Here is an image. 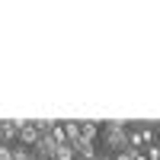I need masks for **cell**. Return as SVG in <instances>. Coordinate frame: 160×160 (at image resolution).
Returning a JSON list of instances; mask_svg holds the SVG:
<instances>
[{
	"label": "cell",
	"mask_w": 160,
	"mask_h": 160,
	"mask_svg": "<svg viewBox=\"0 0 160 160\" xmlns=\"http://www.w3.org/2000/svg\"><path fill=\"white\" fill-rule=\"evenodd\" d=\"M157 144H160V128H157Z\"/></svg>",
	"instance_id": "13"
},
{
	"label": "cell",
	"mask_w": 160,
	"mask_h": 160,
	"mask_svg": "<svg viewBox=\"0 0 160 160\" xmlns=\"http://www.w3.org/2000/svg\"><path fill=\"white\" fill-rule=\"evenodd\" d=\"M64 138H68V144H77L80 141V122H64Z\"/></svg>",
	"instance_id": "6"
},
{
	"label": "cell",
	"mask_w": 160,
	"mask_h": 160,
	"mask_svg": "<svg viewBox=\"0 0 160 160\" xmlns=\"http://www.w3.org/2000/svg\"><path fill=\"white\" fill-rule=\"evenodd\" d=\"M29 160H38V157H35V154H32V157H29Z\"/></svg>",
	"instance_id": "14"
},
{
	"label": "cell",
	"mask_w": 160,
	"mask_h": 160,
	"mask_svg": "<svg viewBox=\"0 0 160 160\" xmlns=\"http://www.w3.org/2000/svg\"><path fill=\"white\" fill-rule=\"evenodd\" d=\"M96 138H99V125L96 122H80V141H93L96 144Z\"/></svg>",
	"instance_id": "5"
},
{
	"label": "cell",
	"mask_w": 160,
	"mask_h": 160,
	"mask_svg": "<svg viewBox=\"0 0 160 160\" xmlns=\"http://www.w3.org/2000/svg\"><path fill=\"white\" fill-rule=\"evenodd\" d=\"M144 157H148V160H160V144H148Z\"/></svg>",
	"instance_id": "11"
},
{
	"label": "cell",
	"mask_w": 160,
	"mask_h": 160,
	"mask_svg": "<svg viewBox=\"0 0 160 160\" xmlns=\"http://www.w3.org/2000/svg\"><path fill=\"white\" fill-rule=\"evenodd\" d=\"M102 160H109V157H102Z\"/></svg>",
	"instance_id": "15"
},
{
	"label": "cell",
	"mask_w": 160,
	"mask_h": 160,
	"mask_svg": "<svg viewBox=\"0 0 160 160\" xmlns=\"http://www.w3.org/2000/svg\"><path fill=\"white\" fill-rule=\"evenodd\" d=\"M74 154H77V160H99L96 144H93V141H77L74 144Z\"/></svg>",
	"instance_id": "4"
},
{
	"label": "cell",
	"mask_w": 160,
	"mask_h": 160,
	"mask_svg": "<svg viewBox=\"0 0 160 160\" xmlns=\"http://www.w3.org/2000/svg\"><path fill=\"white\" fill-rule=\"evenodd\" d=\"M135 160H148V157H144V154H138V157H135Z\"/></svg>",
	"instance_id": "12"
},
{
	"label": "cell",
	"mask_w": 160,
	"mask_h": 160,
	"mask_svg": "<svg viewBox=\"0 0 160 160\" xmlns=\"http://www.w3.org/2000/svg\"><path fill=\"white\" fill-rule=\"evenodd\" d=\"M55 160H77V154H74V144H61V148L55 151Z\"/></svg>",
	"instance_id": "7"
},
{
	"label": "cell",
	"mask_w": 160,
	"mask_h": 160,
	"mask_svg": "<svg viewBox=\"0 0 160 160\" xmlns=\"http://www.w3.org/2000/svg\"><path fill=\"white\" fill-rule=\"evenodd\" d=\"M51 141H55L58 144V148H61V144H68V138H64V128L55 122V128H51Z\"/></svg>",
	"instance_id": "8"
},
{
	"label": "cell",
	"mask_w": 160,
	"mask_h": 160,
	"mask_svg": "<svg viewBox=\"0 0 160 160\" xmlns=\"http://www.w3.org/2000/svg\"><path fill=\"white\" fill-rule=\"evenodd\" d=\"M138 154H141V151H135V148H125V151H118V154H115L112 160H135Z\"/></svg>",
	"instance_id": "10"
},
{
	"label": "cell",
	"mask_w": 160,
	"mask_h": 160,
	"mask_svg": "<svg viewBox=\"0 0 160 160\" xmlns=\"http://www.w3.org/2000/svg\"><path fill=\"white\" fill-rule=\"evenodd\" d=\"M19 141V118H3L0 122V144Z\"/></svg>",
	"instance_id": "2"
},
{
	"label": "cell",
	"mask_w": 160,
	"mask_h": 160,
	"mask_svg": "<svg viewBox=\"0 0 160 160\" xmlns=\"http://www.w3.org/2000/svg\"><path fill=\"white\" fill-rule=\"evenodd\" d=\"M38 138H42V135H38V128H35L32 122H26V118H19V144H22V148H35Z\"/></svg>",
	"instance_id": "3"
},
{
	"label": "cell",
	"mask_w": 160,
	"mask_h": 160,
	"mask_svg": "<svg viewBox=\"0 0 160 160\" xmlns=\"http://www.w3.org/2000/svg\"><path fill=\"white\" fill-rule=\"evenodd\" d=\"M29 148H22V144H13V160H29Z\"/></svg>",
	"instance_id": "9"
},
{
	"label": "cell",
	"mask_w": 160,
	"mask_h": 160,
	"mask_svg": "<svg viewBox=\"0 0 160 160\" xmlns=\"http://www.w3.org/2000/svg\"><path fill=\"white\" fill-rule=\"evenodd\" d=\"M102 141H106V148L115 151V154L125 151V148H128V128H125V122H106Z\"/></svg>",
	"instance_id": "1"
}]
</instances>
